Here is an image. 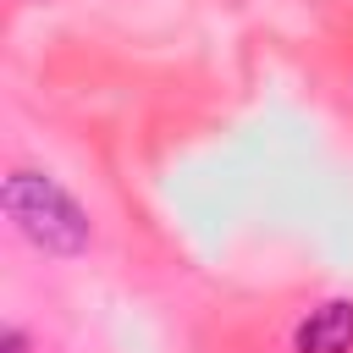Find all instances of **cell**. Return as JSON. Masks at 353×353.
<instances>
[{"label": "cell", "mask_w": 353, "mask_h": 353, "mask_svg": "<svg viewBox=\"0 0 353 353\" xmlns=\"http://www.w3.org/2000/svg\"><path fill=\"white\" fill-rule=\"evenodd\" d=\"M292 353H353V303H347V298L320 303V309L298 325Z\"/></svg>", "instance_id": "7a4b0ae2"}, {"label": "cell", "mask_w": 353, "mask_h": 353, "mask_svg": "<svg viewBox=\"0 0 353 353\" xmlns=\"http://www.w3.org/2000/svg\"><path fill=\"white\" fill-rule=\"evenodd\" d=\"M0 199H6L11 226H17L33 248H44V254H55V259H72V254L88 248V210H83L55 176L11 171Z\"/></svg>", "instance_id": "6da1fadb"}, {"label": "cell", "mask_w": 353, "mask_h": 353, "mask_svg": "<svg viewBox=\"0 0 353 353\" xmlns=\"http://www.w3.org/2000/svg\"><path fill=\"white\" fill-rule=\"evenodd\" d=\"M0 353H28V336H22V331H6V342H0Z\"/></svg>", "instance_id": "3957f363"}]
</instances>
